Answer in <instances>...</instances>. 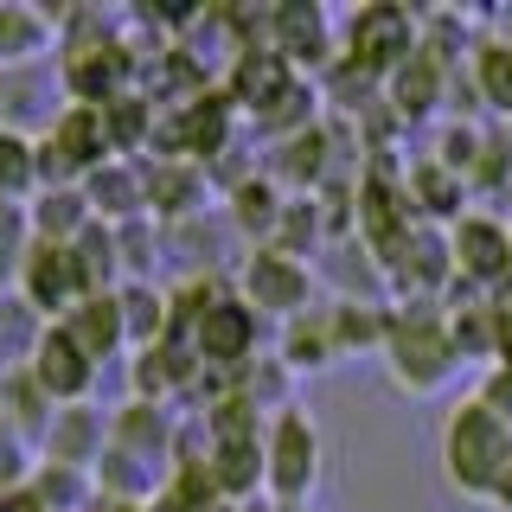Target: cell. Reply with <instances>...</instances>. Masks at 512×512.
Masks as SVG:
<instances>
[{"label": "cell", "mask_w": 512, "mask_h": 512, "mask_svg": "<svg viewBox=\"0 0 512 512\" xmlns=\"http://www.w3.org/2000/svg\"><path fill=\"white\" fill-rule=\"evenodd\" d=\"M244 512H301V506H282V500H269V493H263V500H250Z\"/></svg>", "instance_id": "484cf974"}, {"label": "cell", "mask_w": 512, "mask_h": 512, "mask_svg": "<svg viewBox=\"0 0 512 512\" xmlns=\"http://www.w3.org/2000/svg\"><path fill=\"white\" fill-rule=\"evenodd\" d=\"M26 212H32V237H39V244H77V237L96 224L84 186H45Z\"/></svg>", "instance_id": "9a60e30c"}, {"label": "cell", "mask_w": 512, "mask_h": 512, "mask_svg": "<svg viewBox=\"0 0 512 512\" xmlns=\"http://www.w3.org/2000/svg\"><path fill=\"white\" fill-rule=\"evenodd\" d=\"M58 39V13L26 7V0H0V71H26L52 52Z\"/></svg>", "instance_id": "7c38bea8"}, {"label": "cell", "mask_w": 512, "mask_h": 512, "mask_svg": "<svg viewBox=\"0 0 512 512\" xmlns=\"http://www.w3.org/2000/svg\"><path fill=\"white\" fill-rule=\"evenodd\" d=\"M263 32H269V52H276L295 77L333 58V26H327L320 7H308V0H282V7H269Z\"/></svg>", "instance_id": "9c48e42d"}, {"label": "cell", "mask_w": 512, "mask_h": 512, "mask_svg": "<svg viewBox=\"0 0 512 512\" xmlns=\"http://www.w3.org/2000/svg\"><path fill=\"white\" fill-rule=\"evenodd\" d=\"M205 512H244V506H224V500H212V506H205Z\"/></svg>", "instance_id": "83f0119b"}, {"label": "cell", "mask_w": 512, "mask_h": 512, "mask_svg": "<svg viewBox=\"0 0 512 512\" xmlns=\"http://www.w3.org/2000/svg\"><path fill=\"white\" fill-rule=\"evenodd\" d=\"M237 224H244L250 237L276 231V224H282V199H276V186H269V180H250V186H237Z\"/></svg>", "instance_id": "603a6c76"}, {"label": "cell", "mask_w": 512, "mask_h": 512, "mask_svg": "<svg viewBox=\"0 0 512 512\" xmlns=\"http://www.w3.org/2000/svg\"><path fill=\"white\" fill-rule=\"evenodd\" d=\"M263 474H269V500L301 506L320 487V429L308 410L282 404L263 429Z\"/></svg>", "instance_id": "3957f363"}, {"label": "cell", "mask_w": 512, "mask_h": 512, "mask_svg": "<svg viewBox=\"0 0 512 512\" xmlns=\"http://www.w3.org/2000/svg\"><path fill=\"white\" fill-rule=\"evenodd\" d=\"M474 397H480V404H487V410L512 429V365H493V372H480Z\"/></svg>", "instance_id": "cb8c5ba5"}, {"label": "cell", "mask_w": 512, "mask_h": 512, "mask_svg": "<svg viewBox=\"0 0 512 512\" xmlns=\"http://www.w3.org/2000/svg\"><path fill=\"white\" fill-rule=\"evenodd\" d=\"M282 359L295 365V372H314V365H333V359H340V340H333L327 308H314V314L288 320V333H282Z\"/></svg>", "instance_id": "d6986e66"}, {"label": "cell", "mask_w": 512, "mask_h": 512, "mask_svg": "<svg viewBox=\"0 0 512 512\" xmlns=\"http://www.w3.org/2000/svg\"><path fill=\"white\" fill-rule=\"evenodd\" d=\"M39 474V448H32L20 429L0 416V493H13V487H26V480Z\"/></svg>", "instance_id": "7402d4cb"}, {"label": "cell", "mask_w": 512, "mask_h": 512, "mask_svg": "<svg viewBox=\"0 0 512 512\" xmlns=\"http://www.w3.org/2000/svg\"><path fill=\"white\" fill-rule=\"evenodd\" d=\"M96 512H148V506H135V500H103Z\"/></svg>", "instance_id": "4316f807"}, {"label": "cell", "mask_w": 512, "mask_h": 512, "mask_svg": "<svg viewBox=\"0 0 512 512\" xmlns=\"http://www.w3.org/2000/svg\"><path fill=\"white\" fill-rule=\"evenodd\" d=\"M26 256H32V212L13 205V199H0V295L20 282Z\"/></svg>", "instance_id": "44dd1931"}, {"label": "cell", "mask_w": 512, "mask_h": 512, "mask_svg": "<svg viewBox=\"0 0 512 512\" xmlns=\"http://www.w3.org/2000/svg\"><path fill=\"white\" fill-rule=\"evenodd\" d=\"M436 455H442V480L461 493V500H493V480H500L506 461H512V429L468 391L442 416Z\"/></svg>", "instance_id": "7a4b0ae2"}, {"label": "cell", "mask_w": 512, "mask_h": 512, "mask_svg": "<svg viewBox=\"0 0 512 512\" xmlns=\"http://www.w3.org/2000/svg\"><path fill=\"white\" fill-rule=\"evenodd\" d=\"M26 372L39 378V384H45V397H52V404L64 410V404H90V391H96V378H103V365H96L90 352L77 346L71 333H64V320H52Z\"/></svg>", "instance_id": "ba28073f"}, {"label": "cell", "mask_w": 512, "mask_h": 512, "mask_svg": "<svg viewBox=\"0 0 512 512\" xmlns=\"http://www.w3.org/2000/svg\"><path fill=\"white\" fill-rule=\"evenodd\" d=\"M45 192V167H39V135L0 128V199L32 205Z\"/></svg>", "instance_id": "e0dca14e"}, {"label": "cell", "mask_w": 512, "mask_h": 512, "mask_svg": "<svg viewBox=\"0 0 512 512\" xmlns=\"http://www.w3.org/2000/svg\"><path fill=\"white\" fill-rule=\"evenodd\" d=\"M64 333H71L77 346L90 352L96 365H109L116 352L128 346V320H122V295L109 288V295H84L71 314H64Z\"/></svg>", "instance_id": "4fadbf2b"}, {"label": "cell", "mask_w": 512, "mask_h": 512, "mask_svg": "<svg viewBox=\"0 0 512 512\" xmlns=\"http://www.w3.org/2000/svg\"><path fill=\"white\" fill-rule=\"evenodd\" d=\"M346 64L359 77H372V84H384L391 71H404V64L416 58V13L404 7H384V0H372V7L346 13Z\"/></svg>", "instance_id": "5b68a950"}, {"label": "cell", "mask_w": 512, "mask_h": 512, "mask_svg": "<svg viewBox=\"0 0 512 512\" xmlns=\"http://www.w3.org/2000/svg\"><path fill=\"white\" fill-rule=\"evenodd\" d=\"M103 455H109V416L96 404H64L52 416V429H45V442H39V461L77 468V474H96Z\"/></svg>", "instance_id": "8fae6325"}, {"label": "cell", "mask_w": 512, "mask_h": 512, "mask_svg": "<svg viewBox=\"0 0 512 512\" xmlns=\"http://www.w3.org/2000/svg\"><path fill=\"white\" fill-rule=\"evenodd\" d=\"M45 327H52V320L7 288V295H0V372H20V365H32V352H39Z\"/></svg>", "instance_id": "ac0fdd59"}, {"label": "cell", "mask_w": 512, "mask_h": 512, "mask_svg": "<svg viewBox=\"0 0 512 512\" xmlns=\"http://www.w3.org/2000/svg\"><path fill=\"white\" fill-rule=\"evenodd\" d=\"M84 199H90L96 224H135L148 212V173H135L128 160H109V167H96L84 180Z\"/></svg>", "instance_id": "5bb4252c"}, {"label": "cell", "mask_w": 512, "mask_h": 512, "mask_svg": "<svg viewBox=\"0 0 512 512\" xmlns=\"http://www.w3.org/2000/svg\"><path fill=\"white\" fill-rule=\"evenodd\" d=\"M192 352H199V365H231V372H244L250 352H256V314L237 295L218 288L212 308L199 314V327H192Z\"/></svg>", "instance_id": "30bf717a"}, {"label": "cell", "mask_w": 512, "mask_h": 512, "mask_svg": "<svg viewBox=\"0 0 512 512\" xmlns=\"http://www.w3.org/2000/svg\"><path fill=\"white\" fill-rule=\"evenodd\" d=\"M0 416H7V423L20 429L32 448H39L45 429H52V416H58V404L45 397V384L20 365V372H0Z\"/></svg>", "instance_id": "2e32d148"}, {"label": "cell", "mask_w": 512, "mask_h": 512, "mask_svg": "<svg viewBox=\"0 0 512 512\" xmlns=\"http://www.w3.org/2000/svg\"><path fill=\"white\" fill-rule=\"evenodd\" d=\"M237 301L250 314H276V320H301L314 314V269L301 263V250H276V244H256L237 269Z\"/></svg>", "instance_id": "277c9868"}, {"label": "cell", "mask_w": 512, "mask_h": 512, "mask_svg": "<svg viewBox=\"0 0 512 512\" xmlns=\"http://www.w3.org/2000/svg\"><path fill=\"white\" fill-rule=\"evenodd\" d=\"M448 263H455V282L461 288H493L512 282V224H500L493 212H468L448 224Z\"/></svg>", "instance_id": "8992f818"}, {"label": "cell", "mask_w": 512, "mask_h": 512, "mask_svg": "<svg viewBox=\"0 0 512 512\" xmlns=\"http://www.w3.org/2000/svg\"><path fill=\"white\" fill-rule=\"evenodd\" d=\"M468 71H474L480 103H493V109H506V116H512V45L506 39H480L474 52H468Z\"/></svg>", "instance_id": "ffe728a7"}, {"label": "cell", "mask_w": 512, "mask_h": 512, "mask_svg": "<svg viewBox=\"0 0 512 512\" xmlns=\"http://www.w3.org/2000/svg\"><path fill=\"white\" fill-rule=\"evenodd\" d=\"M493 512H512V461H506V474L493 480V500H487Z\"/></svg>", "instance_id": "d4e9b609"}, {"label": "cell", "mask_w": 512, "mask_h": 512, "mask_svg": "<svg viewBox=\"0 0 512 512\" xmlns=\"http://www.w3.org/2000/svg\"><path fill=\"white\" fill-rule=\"evenodd\" d=\"M13 295L32 301L45 320H64L84 295H96V288L84 276V256H77V244H39V237H32V256H26L20 282H13Z\"/></svg>", "instance_id": "52a82bcc"}, {"label": "cell", "mask_w": 512, "mask_h": 512, "mask_svg": "<svg viewBox=\"0 0 512 512\" xmlns=\"http://www.w3.org/2000/svg\"><path fill=\"white\" fill-rule=\"evenodd\" d=\"M384 372H391L397 391L410 397H436L448 378L461 372L455 333H448L442 301H404L391 320H384Z\"/></svg>", "instance_id": "6da1fadb"}]
</instances>
